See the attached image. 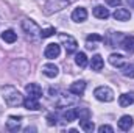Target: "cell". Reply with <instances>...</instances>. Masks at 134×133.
Returning a JSON list of instances; mask_svg holds the SVG:
<instances>
[{"label":"cell","instance_id":"cell-1","mask_svg":"<svg viewBox=\"0 0 134 133\" xmlns=\"http://www.w3.org/2000/svg\"><path fill=\"white\" fill-rule=\"evenodd\" d=\"M2 94H3V99L5 102L9 105V106H19L24 103V97L22 94L11 85H5L2 86Z\"/></svg>","mask_w":134,"mask_h":133},{"label":"cell","instance_id":"cell-2","mask_svg":"<svg viewBox=\"0 0 134 133\" xmlns=\"http://www.w3.org/2000/svg\"><path fill=\"white\" fill-rule=\"evenodd\" d=\"M22 28H24V32L27 33V36L31 39V41H39L41 39V28H39V25L31 21V19H22Z\"/></svg>","mask_w":134,"mask_h":133},{"label":"cell","instance_id":"cell-3","mask_svg":"<svg viewBox=\"0 0 134 133\" xmlns=\"http://www.w3.org/2000/svg\"><path fill=\"white\" fill-rule=\"evenodd\" d=\"M72 2H73V0H48V2L44 5V13H45L47 16H50V14H53V13H56V11H61V9L67 8Z\"/></svg>","mask_w":134,"mask_h":133},{"label":"cell","instance_id":"cell-4","mask_svg":"<svg viewBox=\"0 0 134 133\" xmlns=\"http://www.w3.org/2000/svg\"><path fill=\"white\" fill-rule=\"evenodd\" d=\"M59 41H61V44L64 45V49H66V52L69 53V55L76 52V49H78V42H76V39H75L72 34L61 33L59 34Z\"/></svg>","mask_w":134,"mask_h":133},{"label":"cell","instance_id":"cell-5","mask_svg":"<svg viewBox=\"0 0 134 133\" xmlns=\"http://www.w3.org/2000/svg\"><path fill=\"white\" fill-rule=\"evenodd\" d=\"M94 96L100 102H112L114 100V91L109 86H98L94 91Z\"/></svg>","mask_w":134,"mask_h":133},{"label":"cell","instance_id":"cell-6","mask_svg":"<svg viewBox=\"0 0 134 133\" xmlns=\"http://www.w3.org/2000/svg\"><path fill=\"white\" fill-rule=\"evenodd\" d=\"M78 97L80 96H76V94H73V93H59V96H56V105L58 106H69V105H73V103H76L78 102Z\"/></svg>","mask_w":134,"mask_h":133},{"label":"cell","instance_id":"cell-7","mask_svg":"<svg viewBox=\"0 0 134 133\" xmlns=\"http://www.w3.org/2000/svg\"><path fill=\"white\" fill-rule=\"evenodd\" d=\"M59 53H61V47H59L58 44H55V42L48 44V45L45 47V50H44V57H45V58H48V60L58 58V57H59Z\"/></svg>","mask_w":134,"mask_h":133},{"label":"cell","instance_id":"cell-8","mask_svg":"<svg viewBox=\"0 0 134 133\" xmlns=\"http://www.w3.org/2000/svg\"><path fill=\"white\" fill-rule=\"evenodd\" d=\"M25 91L30 97H34V99H41L42 97V88L37 85V83H28L25 86Z\"/></svg>","mask_w":134,"mask_h":133},{"label":"cell","instance_id":"cell-9","mask_svg":"<svg viewBox=\"0 0 134 133\" xmlns=\"http://www.w3.org/2000/svg\"><path fill=\"white\" fill-rule=\"evenodd\" d=\"M114 19H115V21H120V22L130 21V19H131V13H130V9H126V8H117V9L114 11Z\"/></svg>","mask_w":134,"mask_h":133},{"label":"cell","instance_id":"cell-10","mask_svg":"<svg viewBox=\"0 0 134 133\" xmlns=\"http://www.w3.org/2000/svg\"><path fill=\"white\" fill-rule=\"evenodd\" d=\"M42 72H44L45 77H48V78H55V77L59 74V69H58V66H55V64H52V63H47V64L42 66Z\"/></svg>","mask_w":134,"mask_h":133},{"label":"cell","instance_id":"cell-11","mask_svg":"<svg viewBox=\"0 0 134 133\" xmlns=\"http://www.w3.org/2000/svg\"><path fill=\"white\" fill-rule=\"evenodd\" d=\"M20 121H22L20 116H9L8 121H6V129L11 130V132L19 130V129H20Z\"/></svg>","mask_w":134,"mask_h":133},{"label":"cell","instance_id":"cell-12","mask_svg":"<svg viewBox=\"0 0 134 133\" xmlns=\"http://www.w3.org/2000/svg\"><path fill=\"white\" fill-rule=\"evenodd\" d=\"M86 19H87V11H86V8H83V6L76 8V9L72 13V21H75V22H84Z\"/></svg>","mask_w":134,"mask_h":133},{"label":"cell","instance_id":"cell-13","mask_svg":"<svg viewBox=\"0 0 134 133\" xmlns=\"http://www.w3.org/2000/svg\"><path fill=\"white\" fill-rule=\"evenodd\" d=\"M84 89H86V81H83V80L72 83L70 88H69V91L73 93V94H76V96H83L84 94Z\"/></svg>","mask_w":134,"mask_h":133},{"label":"cell","instance_id":"cell-14","mask_svg":"<svg viewBox=\"0 0 134 133\" xmlns=\"http://www.w3.org/2000/svg\"><path fill=\"white\" fill-rule=\"evenodd\" d=\"M109 63L112 64L114 67H123L126 64V60H125V57L123 55H120V53H112L111 57H109Z\"/></svg>","mask_w":134,"mask_h":133},{"label":"cell","instance_id":"cell-15","mask_svg":"<svg viewBox=\"0 0 134 133\" xmlns=\"http://www.w3.org/2000/svg\"><path fill=\"white\" fill-rule=\"evenodd\" d=\"M131 127H133V117H131V116H128V114L122 116V117H120V121H119V129H120V130H123V132H128Z\"/></svg>","mask_w":134,"mask_h":133},{"label":"cell","instance_id":"cell-16","mask_svg":"<svg viewBox=\"0 0 134 133\" xmlns=\"http://www.w3.org/2000/svg\"><path fill=\"white\" fill-rule=\"evenodd\" d=\"M120 45L123 47V50H126L128 53H134V36H125L120 42Z\"/></svg>","mask_w":134,"mask_h":133},{"label":"cell","instance_id":"cell-17","mask_svg":"<svg viewBox=\"0 0 134 133\" xmlns=\"http://www.w3.org/2000/svg\"><path fill=\"white\" fill-rule=\"evenodd\" d=\"M24 106L27 108V110H31V111H37L41 106H39V102L37 99H34V97H27V99L24 100Z\"/></svg>","mask_w":134,"mask_h":133},{"label":"cell","instance_id":"cell-18","mask_svg":"<svg viewBox=\"0 0 134 133\" xmlns=\"http://www.w3.org/2000/svg\"><path fill=\"white\" fill-rule=\"evenodd\" d=\"M94 16L98 17V19H108L109 17V11H108V8H104L101 5H97L94 8Z\"/></svg>","mask_w":134,"mask_h":133},{"label":"cell","instance_id":"cell-19","mask_svg":"<svg viewBox=\"0 0 134 133\" xmlns=\"http://www.w3.org/2000/svg\"><path fill=\"white\" fill-rule=\"evenodd\" d=\"M103 66H104V63H103L101 55H94L92 60H91V67H92V70H101Z\"/></svg>","mask_w":134,"mask_h":133},{"label":"cell","instance_id":"cell-20","mask_svg":"<svg viewBox=\"0 0 134 133\" xmlns=\"http://www.w3.org/2000/svg\"><path fill=\"white\" fill-rule=\"evenodd\" d=\"M134 103V96L133 94H122L119 97V105L120 106H130Z\"/></svg>","mask_w":134,"mask_h":133},{"label":"cell","instance_id":"cell-21","mask_svg":"<svg viewBox=\"0 0 134 133\" xmlns=\"http://www.w3.org/2000/svg\"><path fill=\"white\" fill-rule=\"evenodd\" d=\"M2 39H3L5 42H8V44H13V42L17 41V34L14 33L13 30H5V32L2 33Z\"/></svg>","mask_w":134,"mask_h":133},{"label":"cell","instance_id":"cell-22","mask_svg":"<svg viewBox=\"0 0 134 133\" xmlns=\"http://www.w3.org/2000/svg\"><path fill=\"white\" fill-rule=\"evenodd\" d=\"M80 127H81V130H84V132H87V133H91V132L95 130L94 122L89 121V119H81V121H80Z\"/></svg>","mask_w":134,"mask_h":133},{"label":"cell","instance_id":"cell-23","mask_svg":"<svg viewBox=\"0 0 134 133\" xmlns=\"http://www.w3.org/2000/svg\"><path fill=\"white\" fill-rule=\"evenodd\" d=\"M75 63H76V66H80L81 69L87 66V57H86V53L84 52H78L76 57H75Z\"/></svg>","mask_w":134,"mask_h":133},{"label":"cell","instance_id":"cell-24","mask_svg":"<svg viewBox=\"0 0 134 133\" xmlns=\"http://www.w3.org/2000/svg\"><path fill=\"white\" fill-rule=\"evenodd\" d=\"M61 119H63V122L64 124H69V122H73L75 119H76V114H75V110H67L63 113V116H61Z\"/></svg>","mask_w":134,"mask_h":133},{"label":"cell","instance_id":"cell-25","mask_svg":"<svg viewBox=\"0 0 134 133\" xmlns=\"http://www.w3.org/2000/svg\"><path fill=\"white\" fill-rule=\"evenodd\" d=\"M75 114L80 121L81 119H89L91 117V110L89 108H75Z\"/></svg>","mask_w":134,"mask_h":133},{"label":"cell","instance_id":"cell-26","mask_svg":"<svg viewBox=\"0 0 134 133\" xmlns=\"http://www.w3.org/2000/svg\"><path fill=\"white\" fill-rule=\"evenodd\" d=\"M122 69V74L125 75V77H128V78H134V64H125L123 67H120Z\"/></svg>","mask_w":134,"mask_h":133},{"label":"cell","instance_id":"cell-27","mask_svg":"<svg viewBox=\"0 0 134 133\" xmlns=\"http://www.w3.org/2000/svg\"><path fill=\"white\" fill-rule=\"evenodd\" d=\"M86 41L94 44V42H101V41H104V38L100 36V34H97V33H92V34H89V36L86 38Z\"/></svg>","mask_w":134,"mask_h":133},{"label":"cell","instance_id":"cell-28","mask_svg":"<svg viewBox=\"0 0 134 133\" xmlns=\"http://www.w3.org/2000/svg\"><path fill=\"white\" fill-rule=\"evenodd\" d=\"M47 122H48V125H56L58 124V116L53 114V113L47 114Z\"/></svg>","mask_w":134,"mask_h":133},{"label":"cell","instance_id":"cell-29","mask_svg":"<svg viewBox=\"0 0 134 133\" xmlns=\"http://www.w3.org/2000/svg\"><path fill=\"white\" fill-rule=\"evenodd\" d=\"M53 33H55V28H53V27L45 28V30H42V32H41V38H42V39H44V38H50Z\"/></svg>","mask_w":134,"mask_h":133},{"label":"cell","instance_id":"cell-30","mask_svg":"<svg viewBox=\"0 0 134 133\" xmlns=\"http://www.w3.org/2000/svg\"><path fill=\"white\" fill-rule=\"evenodd\" d=\"M98 132L100 133H112L114 132V129H112V127H111V125H101V127H98Z\"/></svg>","mask_w":134,"mask_h":133},{"label":"cell","instance_id":"cell-31","mask_svg":"<svg viewBox=\"0 0 134 133\" xmlns=\"http://www.w3.org/2000/svg\"><path fill=\"white\" fill-rule=\"evenodd\" d=\"M106 3H108L109 6H120L122 0H106Z\"/></svg>","mask_w":134,"mask_h":133},{"label":"cell","instance_id":"cell-32","mask_svg":"<svg viewBox=\"0 0 134 133\" xmlns=\"http://www.w3.org/2000/svg\"><path fill=\"white\" fill-rule=\"evenodd\" d=\"M128 3H130V6H133L134 8V0H128Z\"/></svg>","mask_w":134,"mask_h":133}]
</instances>
